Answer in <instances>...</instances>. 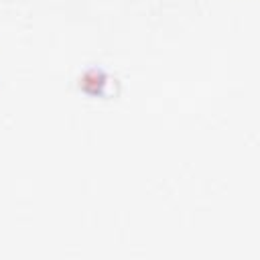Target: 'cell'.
<instances>
[{
  "mask_svg": "<svg viewBox=\"0 0 260 260\" xmlns=\"http://www.w3.org/2000/svg\"><path fill=\"white\" fill-rule=\"evenodd\" d=\"M110 85H112V77L102 67H89L79 77V89L87 95H93V98L108 95Z\"/></svg>",
  "mask_w": 260,
  "mask_h": 260,
  "instance_id": "1",
  "label": "cell"
}]
</instances>
